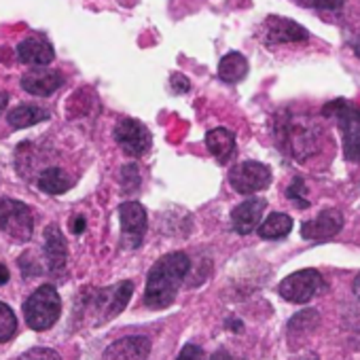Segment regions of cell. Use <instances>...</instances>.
<instances>
[{
  "label": "cell",
  "mask_w": 360,
  "mask_h": 360,
  "mask_svg": "<svg viewBox=\"0 0 360 360\" xmlns=\"http://www.w3.org/2000/svg\"><path fill=\"white\" fill-rule=\"evenodd\" d=\"M290 229H292V219L284 212H274L259 225L257 231L263 240H280L286 238Z\"/></svg>",
  "instance_id": "obj_21"
},
{
  "label": "cell",
  "mask_w": 360,
  "mask_h": 360,
  "mask_svg": "<svg viewBox=\"0 0 360 360\" xmlns=\"http://www.w3.org/2000/svg\"><path fill=\"white\" fill-rule=\"evenodd\" d=\"M20 85L24 91H28L37 98H47L64 85V75L60 70H45V66H43L39 70H28L22 77Z\"/></svg>",
  "instance_id": "obj_11"
},
{
  "label": "cell",
  "mask_w": 360,
  "mask_h": 360,
  "mask_svg": "<svg viewBox=\"0 0 360 360\" xmlns=\"http://www.w3.org/2000/svg\"><path fill=\"white\" fill-rule=\"evenodd\" d=\"M322 286H324V280L316 269H301L284 278L278 290L290 303H307L322 290Z\"/></svg>",
  "instance_id": "obj_6"
},
{
  "label": "cell",
  "mask_w": 360,
  "mask_h": 360,
  "mask_svg": "<svg viewBox=\"0 0 360 360\" xmlns=\"http://www.w3.org/2000/svg\"><path fill=\"white\" fill-rule=\"evenodd\" d=\"M0 231L7 233L15 242H30L34 231L32 210L20 200H0Z\"/></svg>",
  "instance_id": "obj_4"
},
{
  "label": "cell",
  "mask_w": 360,
  "mask_h": 360,
  "mask_svg": "<svg viewBox=\"0 0 360 360\" xmlns=\"http://www.w3.org/2000/svg\"><path fill=\"white\" fill-rule=\"evenodd\" d=\"M72 183L75 180L68 176V172L58 165L43 169L37 178V187L47 195H62L72 187Z\"/></svg>",
  "instance_id": "obj_17"
},
{
  "label": "cell",
  "mask_w": 360,
  "mask_h": 360,
  "mask_svg": "<svg viewBox=\"0 0 360 360\" xmlns=\"http://www.w3.org/2000/svg\"><path fill=\"white\" fill-rule=\"evenodd\" d=\"M121 236L127 248H138L146 233V210L138 202H125L119 206Z\"/></svg>",
  "instance_id": "obj_8"
},
{
  "label": "cell",
  "mask_w": 360,
  "mask_h": 360,
  "mask_svg": "<svg viewBox=\"0 0 360 360\" xmlns=\"http://www.w3.org/2000/svg\"><path fill=\"white\" fill-rule=\"evenodd\" d=\"M134 292V284L131 282H121L115 288H104L96 295V305L100 309L102 320H110L115 318L119 311L125 309L127 301L131 299Z\"/></svg>",
  "instance_id": "obj_14"
},
{
  "label": "cell",
  "mask_w": 360,
  "mask_h": 360,
  "mask_svg": "<svg viewBox=\"0 0 360 360\" xmlns=\"http://www.w3.org/2000/svg\"><path fill=\"white\" fill-rule=\"evenodd\" d=\"M295 360H318L314 354H307V356H301V358H295Z\"/></svg>",
  "instance_id": "obj_35"
},
{
  "label": "cell",
  "mask_w": 360,
  "mask_h": 360,
  "mask_svg": "<svg viewBox=\"0 0 360 360\" xmlns=\"http://www.w3.org/2000/svg\"><path fill=\"white\" fill-rule=\"evenodd\" d=\"M189 269H191V261L185 252H169L161 257L148 271L146 288H144V303L150 309H163L172 305Z\"/></svg>",
  "instance_id": "obj_1"
},
{
  "label": "cell",
  "mask_w": 360,
  "mask_h": 360,
  "mask_svg": "<svg viewBox=\"0 0 360 360\" xmlns=\"http://www.w3.org/2000/svg\"><path fill=\"white\" fill-rule=\"evenodd\" d=\"M45 259L53 276H60L64 271L68 259V246L58 225H49L45 229Z\"/></svg>",
  "instance_id": "obj_16"
},
{
  "label": "cell",
  "mask_w": 360,
  "mask_h": 360,
  "mask_svg": "<svg viewBox=\"0 0 360 360\" xmlns=\"http://www.w3.org/2000/svg\"><path fill=\"white\" fill-rule=\"evenodd\" d=\"M18 360H62V358L51 347H32V349L24 352Z\"/></svg>",
  "instance_id": "obj_26"
},
{
  "label": "cell",
  "mask_w": 360,
  "mask_h": 360,
  "mask_svg": "<svg viewBox=\"0 0 360 360\" xmlns=\"http://www.w3.org/2000/svg\"><path fill=\"white\" fill-rule=\"evenodd\" d=\"M18 60L22 64H26V66L43 68V66H49L56 60V51H53V45L47 39L34 34V37L24 39L18 45Z\"/></svg>",
  "instance_id": "obj_12"
},
{
  "label": "cell",
  "mask_w": 360,
  "mask_h": 360,
  "mask_svg": "<svg viewBox=\"0 0 360 360\" xmlns=\"http://www.w3.org/2000/svg\"><path fill=\"white\" fill-rule=\"evenodd\" d=\"M15 333H18V318L7 303L0 301V343L11 341Z\"/></svg>",
  "instance_id": "obj_22"
},
{
  "label": "cell",
  "mask_w": 360,
  "mask_h": 360,
  "mask_svg": "<svg viewBox=\"0 0 360 360\" xmlns=\"http://www.w3.org/2000/svg\"><path fill=\"white\" fill-rule=\"evenodd\" d=\"M150 352V341L146 337H123L110 343L102 360H146Z\"/></svg>",
  "instance_id": "obj_15"
},
{
  "label": "cell",
  "mask_w": 360,
  "mask_h": 360,
  "mask_svg": "<svg viewBox=\"0 0 360 360\" xmlns=\"http://www.w3.org/2000/svg\"><path fill=\"white\" fill-rule=\"evenodd\" d=\"M354 295L360 299V274L356 276V280H354Z\"/></svg>",
  "instance_id": "obj_33"
},
{
  "label": "cell",
  "mask_w": 360,
  "mask_h": 360,
  "mask_svg": "<svg viewBox=\"0 0 360 360\" xmlns=\"http://www.w3.org/2000/svg\"><path fill=\"white\" fill-rule=\"evenodd\" d=\"M265 206H267L265 200H257V198H250V200L242 202L240 206H236L231 210V227H233V231L240 233V236H248L255 229H259Z\"/></svg>",
  "instance_id": "obj_13"
},
{
  "label": "cell",
  "mask_w": 360,
  "mask_h": 360,
  "mask_svg": "<svg viewBox=\"0 0 360 360\" xmlns=\"http://www.w3.org/2000/svg\"><path fill=\"white\" fill-rule=\"evenodd\" d=\"M248 75V62L242 53L231 51L219 62V79L227 85L240 83Z\"/></svg>",
  "instance_id": "obj_20"
},
{
  "label": "cell",
  "mask_w": 360,
  "mask_h": 360,
  "mask_svg": "<svg viewBox=\"0 0 360 360\" xmlns=\"http://www.w3.org/2000/svg\"><path fill=\"white\" fill-rule=\"evenodd\" d=\"M341 229H343V212L337 208H326L316 219L305 221L301 225V236L303 240L309 242H324L335 238Z\"/></svg>",
  "instance_id": "obj_9"
},
{
  "label": "cell",
  "mask_w": 360,
  "mask_h": 360,
  "mask_svg": "<svg viewBox=\"0 0 360 360\" xmlns=\"http://www.w3.org/2000/svg\"><path fill=\"white\" fill-rule=\"evenodd\" d=\"M7 282H9V269L3 263H0V286L7 284Z\"/></svg>",
  "instance_id": "obj_32"
},
{
  "label": "cell",
  "mask_w": 360,
  "mask_h": 360,
  "mask_svg": "<svg viewBox=\"0 0 360 360\" xmlns=\"http://www.w3.org/2000/svg\"><path fill=\"white\" fill-rule=\"evenodd\" d=\"M320 322V316L316 309H305V311H299L290 322H288V330L292 335H301V333H307L311 328H316Z\"/></svg>",
  "instance_id": "obj_23"
},
{
  "label": "cell",
  "mask_w": 360,
  "mask_h": 360,
  "mask_svg": "<svg viewBox=\"0 0 360 360\" xmlns=\"http://www.w3.org/2000/svg\"><path fill=\"white\" fill-rule=\"evenodd\" d=\"M85 231V219L83 217H77L75 221H72V233H83Z\"/></svg>",
  "instance_id": "obj_30"
},
{
  "label": "cell",
  "mask_w": 360,
  "mask_h": 360,
  "mask_svg": "<svg viewBox=\"0 0 360 360\" xmlns=\"http://www.w3.org/2000/svg\"><path fill=\"white\" fill-rule=\"evenodd\" d=\"M169 83H172V91H174V94H187V91L191 89L189 79H185L183 75H174Z\"/></svg>",
  "instance_id": "obj_29"
},
{
  "label": "cell",
  "mask_w": 360,
  "mask_h": 360,
  "mask_svg": "<svg viewBox=\"0 0 360 360\" xmlns=\"http://www.w3.org/2000/svg\"><path fill=\"white\" fill-rule=\"evenodd\" d=\"M176 360H204V349L200 345L189 343V345H185L183 349H180Z\"/></svg>",
  "instance_id": "obj_28"
},
{
  "label": "cell",
  "mask_w": 360,
  "mask_h": 360,
  "mask_svg": "<svg viewBox=\"0 0 360 360\" xmlns=\"http://www.w3.org/2000/svg\"><path fill=\"white\" fill-rule=\"evenodd\" d=\"M324 115L333 117L339 125L345 159L360 163V106L347 100H335L324 106Z\"/></svg>",
  "instance_id": "obj_2"
},
{
  "label": "cell",
  "mask_w": 360,
  "mask_h": 360,
  "mask_svg": "<svg viewBox=\"0 0 360 360\" xmlns=\"http://www.w3.org/2000/svg\"><path fill=\"white\" fill-rule=\"evenodd\" d=\"M305 193H307V189H305L303 178H295L292 183L288 185V189H286V198H288L297 208H307V206H309Z\"/></svg>",
  "instance_id": "obj_24"
},
{
  "label": "cell",
  "mask_w": 360,
  "mask_h": 360,
  "mask_svg": "<svg viewBox=\"0 0 360 360\" xmlns=\"http://www.w3.org/2000/svg\"><path fill=\"white\" fill-rule=\"evenodd\" d=\"M303 7L320 9V11H341L345 0H299Z\"/></svg>",
  "instance_id": "obj_27"
},
{
  "label": "cell",
  "mask_w": 360,
  "mask_h": 360,
  "mask_svg": "<svg viewBox=\"0 0 360 360\" xmlns=\"http://www.w3.org/2000/svg\"><path fill=\"white\" fill-rule=\"evenodd\" d=\"M210 360H236V358H233L227 349H219V352H214V354H212V358H210Z\"/></svg>",
  "instance_id": "obj_31"
},
{
  "label": "cell",
  "mask_w": 360,
  "mask_h": 360,
  "mask_svg": "<svg viewBox=\"0 0 360 360\" xmlns=\"http://www.w3.org/2000/svg\"><path fill=\"white\" fill-rule=\"evenodd\" d=\"M271 167L261 161H242L229 172V185L240 195H252L265 191L271 185Z\"/></svg>",
  "instance_id": "obj_5"
},
{
  "label": "cell",
  "mask_w": 360,
  "mask_h": 360,
  "mask_svg": "<svg viewBox=\"0 0 360 360\" xmlns=\"http://www.w3.org/2000/svg\"><path fill=\"white\" fill-rule=\"evenodd\" d=\"M309 39V32L299 26L297 22H290L286 18H269L265 22L263 41L267 47L288 45V43H303Z\"/></svg>",
  "instance_id": "obj_10"
},
{
  "label": "cell",
  "mask_w": 360,
  "mask_h": 360,
  "mask_svg": "<svg viewBox=\"0 0 360 360\" xmlns=\"http://www.w3.org/2000/svg\"><path fill=\"white\" fill-rule=\"evenodd\" d=\"M7 94H3V91H0V112H3V108H5V104H7Z\"/></svg>",
  "instance_id": "obj_34"
},
{
  "label": "cell",
  "mask_w": 360,
  "mask_h": 360,
  "mask_svg": "<svg viewBox=\"0 0 360 360\" xmlns=\"http://www.w3.org/2000/svg\"><path fill=\"white\" fill-rule=\"evenodd\" d=\"M121 185H123V191L125 193H131L138 189L140 185V176H138V167L136 165H125L121 169Z\"/></svg>",
  "instance_id": "obj_25"
},
{
  "label": "cell",
  "mask_w": 360,
  "mask_h": 360,
  "mask_svg": "<svg viewBox=\"0 0 360 360\" xmlns=\"http://www.w3.org/2000/svg\"><path fill=\"white\" fill-rule=\"evenodd\" d=\"M112 138L121 146V150L129 157H142L153 144L150 131L146 129L144 123L136 119H121L112 129Z\"/></svg>",
  "instance_id": "obj_7"
},
{
  "label": "cell",
  "mask_w": 360,
  "mask_h": 360,
  "mask_svg": "<svg viewBox=\"0 0 360 360\" xmlns=\"http://www.w3.org/2000/svg\"><path fill=\"white\" fill-rule=\"evenodd\" d=\"M206 146L219 163H227L236 153V136L227 127H214L206 134Z\"/></svg>",
  "instance_id": "obj_18"
},
{
  "label": "cell",
  "mask_w": 360,
  "mask_h": 360,
  "mask_svg": "<svg viewBox=\"0 0 360 360\" xmlns=\"http://www.w3.org/2000/svg\"><path fill=\"white\" fill-rule=\"evenodd\" d=\"M62 314V299L51 284L39 286L24 303V318L32 330L51 328Z\"/></svg>",
  "instance_id": "obj_3"
},
{
  "label": "cell",
  "mask_w": 360,
  "mask_h": 360,
  "mask_svg": "<svg viewBox=\"0 0 360 360\" xmlns=\"http://www.w3.org/2000/svg\"><path fill=\"white\" fill-rule=\"evenodd\" d=\"M51 117V112L47 108L41 106H32V104H20L15 108H11L7 112V121L11 129H24V127H32L41 121H47Z\"/></svg>",
  "instance_id": "obj_19"
}]
</instances>
